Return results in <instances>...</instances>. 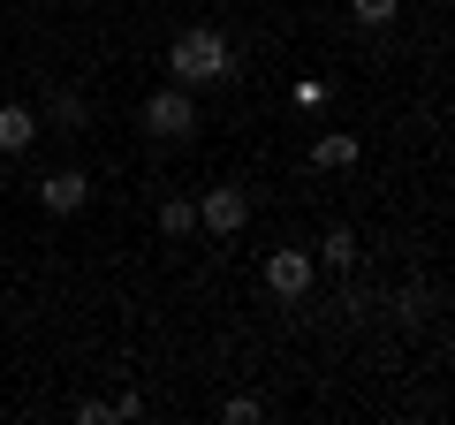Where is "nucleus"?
Instances as JSON below:
<instances>
[{
	"mask_svg": "<svg viewBox=\"0 0 455 425\" xmlns=\"http://www.w3.org/2000/svg\"><path fill=\"white\" fill-rule=\"evenodd\" d=\"M266 289H274L281 304H296V296L311 289V259L304 251H274V259H266Z\"/></svg>",
	"mask_w": 455,
	"mask_h": 425,
	"instance_id": "20e7f679",
	"label": "nucleus"
},
{
	"mask_svg": "<svg viewBox=\"0 0 455 425\" xmlns=\"http://www.w3.org/2000/svg\"><path fill=\"white\" fill-rule=\"evenodd\" d=\"M197 221H205L212 236H235V229L251 221V197L235 190V182H220V190H205V197H197Z\"/></svg>",
	"mask_w": 455,
	"mask_h": 425,
	"instance_id": "7ed1b4c3",
	"label": "nucleus"
},
{
	"mask_svg": "<svg viewBox=\"0 0 455 425\" xmlns=\"http://www.w3.org/2000/svg\"><path fill=\"white\" fill-rule=\"evenodd\" d=\"M220 418H235V425H251V418H259V403H251V395H228V403H220Z\"/></svg>",
	"mask_w": 455,
	"mask_h": 425,
	"instance_id": "9b49d317",
	"label": "nucleus"
},
{
	"mask_svg": "<svg viewBox=\"0 0 455 425\" xmlns=\"http://www.w3.org/2000/svg\"><path fill=\"white\" fill-rule=\"evenodd\" d=\"M38 137V115L31 107H0V152H23Z\"/></svg>",
	"mask_w": 455,
	"mask_h": 425,
	"instance_id": "423d86ee",
	"label": "nucleus"
},
{
	"mask_svg": "<svg viewBox=\"0 0 455 425\" xmlns=\"http://www.w3.org/2000/svg\"><path fill=\"white\" fill-rule=\"evenodd\" d=\"M319 259L349 274V266H357V236H349V229H334V236H326V251H319Z\"/></svg>",
	"mask_w": 455,
	"mask_h": 425,
	"instance_id": "9d476101",
	"label": "nucleus"
},
{
	"mask_svg": "<svg viewBox=\"0 0 455 425\" xmlns=\"http://www.w3.org/2000/svg\"><path fill=\"white\" fill-rule=\"evenodd\" d=\"M167 76H175V84H228V76H235V53H228L220 31L197 23V31H182L175 46H167Z\"/></svg>",
	"mask_w": 455,
	"mask_h": 425,
	"instance_id": "f257e3e1",
	"label": "nucleus"
},
{
	"mask_svg": "<svg viewBox=\"0 0 455 425\" xmlns=\"http://www.w3.org/2000/svg\"><path fill=\"white\" fill-rule=\"evenodd\" d=\"M197 229V205H190V197H167V205H160V236H190Z\"/></svg>",
	"mask_w": 455,
	"mask_h": 425,
	"instance_id": "6e6552de",
	"label": "nucleus"
},
{
	"mask_svg": "<svg viewBox=\"0 0 455 425\" xmlns=\"http://www.w3.org/2000/svg\"><path fill=\"white\" fill-rule=\"evenodd\" d=\"M145 130H152V137H190V130H197V107H190L182 84H167V92L145 99Z\"/></svg>",
	"mask_w": 455,
	"mask_h": 425,
	"instance_id": "f03ea898",
	"label": "nucleus"
},
{
	"mask_svg": "<svg viewBox=\"0 0 455 425\" xmlns=\"http://www.w3.org/2000/svg\"><path fill=\"white\" fill-rule=\"evenodd\" d=\"M84 197H92V182H84L76 167H61V175L38 182V205H46V212H84Z\"/></svg>",
	"mask_w": 455,
	"mask_h": 425,
	"instance_id": "39448f33",
	"label": "nucleus"
},
{
	"mask_svg": "<svg viewBox=\"0 0 455 425\" xmlns=\"http://www.w3.org/2000/svg\"><path fill=\"white\" fill-rule=\"evenodd\" d=\"M311 167H357V137H349V130H326L319 145H311Z\"/></svg>",
	"mask_w": 455,
	"mask_h": 425,
	"instance_id": "0eeeda50",
	"label": "nucleus"
},
{
	"mask_svg": "<svg viewBox=\"0 0 455 425\" xmlns=\"http://www.w3.org/2000/svg\"><path fill=\"white\" fill-rule=\"evenodd\" d=\"M349 16H357L364 31H387V23H395V0H349Z\"/></svg>",
	"mask_w": 455,
	"mask_h": 425,
	"instance_id": "1a4fd4ad",
	"label": "nucleus"
}]
</instances>
